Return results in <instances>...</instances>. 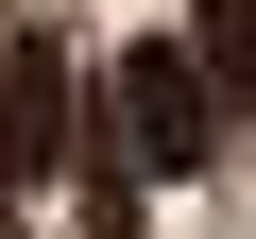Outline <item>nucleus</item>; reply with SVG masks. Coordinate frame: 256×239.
I'll use <instances>...</instances> for the list:
<instances>
[{"mask_svg": "<svg viewBox=\"0 0 256 239\" xmlns=\"http://www.w3.org/2000/svg\"><path fill=\"white\" fill-rule=\"evenodd\" d=\"M120 137H137V171H154V188L222 171V86H205V52H188V34H137V52H120Z\"/></svg>", "mask_w": 256, "mask_h": 239, "instance_id": "1", "label": "nucleus"}, {"mask_svg": "<svg viewBox=\"0 0 256 239\" xmlns=\"http://www.w3.org/2000/svg\"><path fill=\"white\" fill-rule=\"evenodd\" d=\"M86 154V86H68V34H18L0 52V239H18V205Z\"/></svg>", "mask_w": 256, "mask_h": 239, "instance_id": "2", "label": "nucleus"}]
</instances>
